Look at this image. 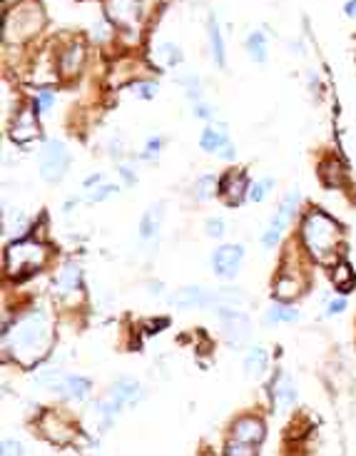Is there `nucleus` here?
<instances>
[{"instance_id": "obj_46", "label": "nucleus", "mask_w": 356, "mask_h": 456, "mask_svg": "<svg viewBox=\"0 0 356 456\" xmlns=\"http://www.w3.org/2000/svg\"><path fill=\"white\" fill-rule=\"evenodd\" d=\"M344 15H346V18H351V20L356 18V0H346V6H344Z\"/></svg>"}, {"instance_id": "obj_29", "label": "nucleus", "mask_w": 356, "mask_h": 456, "mask_svg": "<svg viewBox=\"0 0 356 456\" xmlns=\"http://www.w3.org/2000/svg\"><path fill=\"white\" fill-rule=\"evenodd\" d=\"M177 83L184 88V93H187V97H190L192 102L202 100V80L197 77V72H184V75L177 77Z\"/></svg>"}, {"instance_id": "obj_11", "label": "nucleus", "mask_w": 356, "mask_h": 456, "mask_svg": "<svg viewBox=\"0 0 356 456\" xmlns=\"http://www.w3.org/2000/svg\"><path fill=\"white\" fill-rule=\"evenodd\" d=\"M83 290V267L77 262H65L53 279V292L58 299H72Z\"/></svg>"}, {"instance_id": "obj_20", "label": "nucleus", "mask_w": 356, "mask_h": 456, "mask_svg": "<svg viewBox=\"0 0 356 456\" xmlns=\"http://www.w3.org/2000/svg\"><path fill=\"white\" fill-rule=\"evenodd\" d=\"M83 65H85V48L80 42H72V45H67V48L60 53L58 68L63 77H75L77 72L83 70Z\"/></svg>"}, {"instance_id": "obj_31", "label": "nucleus", "mask_w": 356, "mask_h": 456, "mask_svg": "<svg viewBox=\"0 0 356 456\" xmlns=\"http://www.w3.org/2000/svg\"><path fill=\"white\" fill-rule=\"evenodd\" d=\"M65 374H63V369H55V367H45V369H38L35 374H33V379L38 382L40 386H45V389H53L60 384V379H63Z\"/></svg>"}, {"instance_id": "obj_35", "label": "nucleus", "mask_w": 356, "mask_h": 456, "mask_svg": "<svg viewBox=\"0 0 356 456\" xmlns=\"http://www.w3.org/2000/svg\"><path fill=\"white\" fill-rule=\"evenodd\" d=\"M334 285L339 287V290L349 292L351 285H354V269H351L349 265H337L334 267Z\"/></svg>"}, {"instance_id": "obj_14", "label": "nucleus", "mask_w": 356, "mask_h": 456, "mask_svg": "<svg viewBox=\"0 0 356 456\" xmlns=\"http://www.w3.org/2000/svg\"><path fill=\"white\" fill-rule=\"evenodd\" d=\"M55 391H58V397L67 399V402H85L92 394V382L80 374H65L55 386Z\"/></svg>"}, {"instance_id": "obj_1", "label": "nucleus", "mask_w": 356, "mask_h": 456, "mask_svg": "<svg viewBox=\"0 0 356 456\" xmlns=\"http://www.w3.org/2000/svg\"><path fill=\"white\" fill-rule=\"evenodd\" d=\"M6 337V354H10L20 367H35L50 354L55 342L53 320L45 309H30L13 322V327L3 329Z\"/></svg>"}, {"instance_id": "obj_8", "label": "nucleus", "mask_w": 356, "mask_h": 456, "mask_svg": "<svg viewBox=\"0 0 356 456\" xmlns=\"http://www.w3.org/2000/svg\"><path fill=\"white\" fill-rule=\"evenodd\" d=\"M299 202H302V192H299V187H291V190L284 195V200H282L280 210L274 212V217H272V222H269V227L264 230V235H261V244H264L267 249H272L274 244L280 242V237L284 235L286 227H289L291 217L297 214Z\"/></svg>"}, {"instance_id": "obj_33", "label": "nucleus", "mask_w": 356, "mask_h": 456, "mask_svg": "<svg viewBox=\"0 0 356 456\" xmlns=\"http://www.w3.org/2000/svg\"><path fill=\"white\" fill-rule=\"evenodd\" d=\"M272 187H274V180L272 178H261V180H257V182L250 184V192H247V197H250L254 205H259V202H264L269 197Z\"/></svg>"}, {"instance_id": "obj_17", "label": "nucleus", "mask_w": 356, "mask_h": 456, "mask_svg": "<svg viewBox=\"0 0 356 456\" xmlns=\"http://www.w3.org/2000/svg\"><path fill=\"white\" fill-rule=\"evenodd\" d=\"M110 397H113L122 409L132 407V404H137L143 399V386H140L137 379H132V377H120V379L113 382V386H110Z\"/></svg>"}, {"instance_id": "obj_44", "label": "nucleus", "mask_w": 356, "mask_h": 456, "mask_svg": "<svg viewBox=\"0 0 356 456\" xmlns=\"http://www.w3.org/2000/svg\"><path fill=\"white\" fill-rule=\"evenodd\" d=\"M120 175H122V180H125L127 184H135V182H137L135 172H132V170H130V167H127V165H122V167H120Z\"/></svg>"}, {"instance_id": "obj_9", "label": "nucleus", "mask_w": 356, "mask_h": 456, "mask_svg": "<svg viewBox=\"0 0 356 456\" xmlns=\"http://www.w3.org/2000/svg\"><path fill=\"white\" fill-rule=\"evenodd\" d=\"M38 427H40L42 437L55 446H67L70 441H75V427L67 421L65 414H60L55 409H48V411L40 416Z\"/></svg>"}, {"instance_id": "obj_6", "label": "nucleus", "mask_w": 356, "mask_h": 456, "mask_svg": "<svg viewBox=\"0 0 356 456\" xmlns=\"http://www.w3.org/2000/svg\"><path fill=\"white\" fill-rule=\"evenodd\" d=\"M70 162H72V155L67 150V145L63 140H55L53 137L40 150V162H38L40 178L50 184H58L67 175V170H70Z\"/></svg>"}, {"instance_id": "obj_4", "label": "nucleus", "mask_w": 356, "mask_h": 456, "mask_svg": "<svg viewBox=\"0 0 356 456\" xmlns=\"http://www.w3.org/2000/svg\"><path fill=\"white\" fill-rule=\"evenodd\" d=\"M45 23V15H42V8L33 0H25V3H18L13 10L6 13V23H3V38L6 42H20L30 40L33 36H38Z\"/></svg>"}, {"instance_id": "obj_26", "label": "nucleus", "mask_w": 356, "mask_h": 456, "mask_svg": "<svg viewBox=\"0 0 356 456\" xmlns=\"http://www.w3.org/2000/svg\"><path fill=\"white\" fill-rule=\"evenodd\" d=\"M182 48L175 45V42H160V45H154L152 50V60L157 63L160 68H175L182 63Z\"/></svg>"}, {"instance_id": "obj_37", "label": "nucleus", "mask_w": 356, "mask_h": 456, "mask_svg": "<svg viewBox=\"0 0 356 456\" xmlns=\"http://www.w3.org/2000/svg\"><path fill=\"white\" fill-rule=\"evenodd\" d=\"M204 232H207V237L212 239H222L227 235V222L225 217H209L204 222Z\"/></svg>"}, {"instance_id": "obj_2", "label": "nucleus", "mask_w": 356, "mask_h": 456, "mask_svg": "<svg viewBox=\"0 0 356 456\" xmlns=\"http://www.w3.org/2000/svg\"><path fill=\"white\" fill-rule=\"evenodd\" d=\"M302 239L307 252L319 265H332L339 242H341V230H339L337 219H332L327 212L314 210L302 222Z\"/></svg>"}, {"instance_id": "obj_21", "label": "nucleus", "mask_w": 356, "mask_h": 456, "mask_svg": "<svg viewBox=\"0 0 356 456\" xmlns=\"http://www.w3.org/2000/svg\"><path fill=\"white\" fill-rule=\"evenodd\" d=\"M269 369V352L261 347V344H257V347H252L250 352H247V356H244V374L250 377V379H261L264 374H267Z\"/></svg>"}, {"instance_id": "obj_47", "label": "nucleus", "mask_w": 356, "mask_h": 456, "mask_svg": "<svg viewBox=\"0 0 356 456\" xmlns=\"http://www.w3.org/2000/svg\"><path fill=\"white\" fill-rule=\"evenodd\" d=\"M100 182H102V175H90V178L85 180V190H92V187Z\"/></svg>"}, {"instance_id": "obj_43", "label": "nucleus", "mask_w": 356, "mask_h": 456, "mask_svg": "<svg viewBox=\"0 0 356 456\" xmlns=\"http://www.w3.org/2000/svg\"><path fill=\"white\" fill-rule=\"evenodd\" d=\"M346 309V299L344 297H334L332 302L327 304V317H334V314H341Z\"/></svg>"}, {"instance_id": "obj_18", "label": "nucleus", "mask_w": 356, "mask_h": 456, "mask_svg": "<svg viewBox=\"0 0 356 456\" xmlns=\"http://www.w3.org/2000/svg\"><path fill=\"white\" fill-rule=\"evenodd\" d=\"M250 297L244 294L237 287H225V290H209L207 292V307L204 309H217V307H247Z\"/></svg>"}, {"instance_id": "obj_30", "label": "nucleus", "mask_w": 356, "mask_h": 456, "mask_svg": "<svg viewBox=\"0 0 356 456\" xmlns=\"http://www.w3.org/2000/svg\"><path fill=\"white\" fill-rule=\"evenodd\" d=\"M115 195H120V184L100 182V184H95V187L88 192V197H85V200H88L90 205H97V202H105V200H110V197H115Z\"/></svg>"}, {"instance_id": "obj_5", "label": "nucleus", "mask_w": 356, "mask_h": 456, "mask_svg": "<svg viewBox=\"0 0 356 456\" xmlns=\"http://www.w3.org/2000/svg\"><path fill=\"white\" fill-rule=\"evenodd\" d=\"M264 441V424L257 416H242L232 427V439L227 441V456H252L257 454V446Z\"/></svg>"}, {"instance_id": "obj_36", "label": "nucleus", "mask_w": 356, "mask_h": 456, "mask_svg": "<svg viewBox=\"0 0 356 456\" xmlns=\"http://www.w3.org/2000/svg\"><path fill=\"white\" fill-rule=\"evenodd\" d=\"M157 93H160V85L152 83V80H137V83H132V95L140 97V100H152V97H157Z\"/></svg>"}, {"instance_id": "obj_16", "label": "nucleus", "mask_w": 356, "mask_h": 456, "mask_svg": "<svg viewBox=\"0 0 356 456\" xmlns=\"http://www.w3.org/2000/svg\"><path fill=\"white\" fill-rule=\"evenodd\" d=\"M229 143H232L229 127H227L225 123H217V125L209 123L202 130V135H200V148L209 155H220V150L227 148Z\"/></svg>"}, {"instance_id": "obj_10", "label": "nucleus", "mask_w": 356, "mask_h": 456, "mask_svg": "<svg viewBox=\"0 0 356 456\" xmlns=\"http://www.w3.org/2000/svg\"><path fill=\"white\" fill-rule=\"evenodd\" d=\"M244 262L242 244H222L212 252V272L220 279H234Z\"/></svg>"}, {"instance_id": "obj_40", "label": "nucleus", "mask_w": 356, "mask_h": 456, "mask_svg": "<svg viewBox=\"0 0 356 456\" xmlns=\"http://www.w3.org/2000/svg\"><path fill=\"white\" fill-rule=\"evenodd\" d=\"M160 150H162V140H160V137H149L147 145H145V152L140 155V157H143V160H147V162H154L157 157H160Z\"/></svg>"}, {"instance_id": "obj_24", "label": "nucleus", "mask_w": 356, "mask_h": 456, "mask_svg": "<svg viewBox=\"0 0 356 456\" xmlns=\"http://www.w3.org/2000/svg\"><path fill=\"white\" fill-rule=\"evenodd\" d=\"M247 55H250L252 63H257V65L267 63L269 40H267V33H264V30H254V33L247 36Z\"/></svg>"}, {"instance_id": "obj_7", "label": "nucleus", "mask_w": 356, "mask_h": 456, "mask_svg": "<svg viewBox=\"0 0 356 456\" xmlns=\"http://www.w3.org/2000/svg\"><path fill=\"white\" fill-rule=\"evenodd\" d=\"M217 320L222 324V337L232 349H244L252 339V320L237 307H217Z\"/></svg>"}, {"instance_id": "obj_13", "label": "nucleus", "mask_w": 356, "mask_h": 456, "mask_svg": "<svg viewBox=\"0 0 356 456\" xmlns=\"http://www.w3.org/2000/svg\"><path fill=\"white\" fill-rule=\"evenodd\" d=\"M297 399H299L297 382L291 379V377H289L286 372H280L277 377H274V382H272V402H274V409H277L280 414H284V411L294 409Z\"/></svg>"}, {"instance_id": "obj_27", "label": "nucleus", "mask_w": 356, "mask_h": 456, "mask_svg": "<svg viewBox=\"0 0 356 456\" xmlns=\"http://www.w3.org/2000/svg\"><path fill=\"white\" fill-rule=\"evenodd\" d=\"M302 292V282H299L294 274L284 272L277 282H274V297L277 299H282V302H289V299H294V297Z\"/></svg>"}, {"instance_id": "obj_19", "label": "nucleus", "mask_w": 356, "mask_h": 456, "mask_svg": "<svg viewBox=\"0 0 356 456\" xmlns=\"http://www.w3.org/2000/svg\"><path fill=\"white\" fill-rule=\"evenodd\" d=\"M207 292L200 285H190L177 290L172 297H170V304L175 309H195V307H207Z\"/></svg>"}, {"instance_id": "obj_15", "label": "nucleus", "mask_w": 356, "mask_h": 456, "mask_svg": "<svg viewBox=\"0 0 356 456\" xmlns=\"http://www.w3.org/2000/svg\"><path fill=\"white\" fill-rule=\"evenodd\" d=\"M247 192H250V182H247V175H244V172L232 170L220 178V195L225 197V202L232 205V207L239 205Z\"/></svg>"}, {"instance_id": "obj_23", "label": "nucleus", "mask_w": 356, "mask_h": 456, "mask_svg": "<svg viewBox=\"0 0 356 456\" xmlns=\"http://www.w3.org/2000/svg\"><path fill=\"white\" fill-rule=\"evenodd\" d=\"M299 309L297 307H289L286 302H274V304H269V309L264 312V322L267 324H272V327H277V324H294V322H299Z\"/></svg>"}, {"instance_id": "obj_25", "label": "nucleus", "mask_w": 356, "mask_h": 456, "mask_svg": "<svg viewBox=\"0 0 356 456\" xmlns=\"http://www.w3.org/2000/svg\"><path fill=\"white\" fill-rule=\"evenodd\" d=\"M207 36H209V50H212L214 63L220 68L227 65V50H225V38H222V28L217 18H209L207 23Z\"/></svg>"}, {"instance_id": "obj_32", "label": "nucleus", "mask_w": 356, "mask_h": 456, "mask_svg": "<svg viewBox=\"0 0 356 456\" xmlns=\"http://www.w3.org/2000/svg\"><path fill=\"white\" fill-rule=\"evenodd\" d=\"M3 225H6V235H18L28 227V219L20 210H6L3 214Z\"/></svg>"}, {"instance_id": "obj_28", "label": "nucleus", "mask_w": 356, "mask_h": 456, "mask_svg": "<svg viewBox=\"0 0 356 456\" xmlns=\"http://www.w3.org/2000/svg\"><path fill=\"white\" fill-rule=\"evenodd\" d=\"M220 192V180L214 178V175H202V178L197 180V184H195V197L200 202H207V200H212L214 195Z\"/></svg>"}, {"instance_id": "obj_34", "label": "nucleus", "mask_w": 356, "mask_h": 456, "mask_svg": "<svg viewBox=\"0 0 356 456\" xmlns=\"http://www.w3.org/2000/svg\"><path fill=\"white\" fill-rule=\"evenodd\" d=\"M321 180L329 184V187H337L339 182H341V175H344V167L339 165L337 160H327L324 165H321Z\"/></svg>"}, {"instance_id": "obj_41", "label": "nucleus", "mask_w": 356, "mask_h": 456, "mask_svg": "<svg viewBox=\"0 0 356 456\" xmlns=\"http://www.w3.org/2000/svg\"><path fill=\"white\" fill-rule=\"evenodd\" d=\"M23 444L15 441V439H3V444H0V454L3 456H15V454H23Z\"/></svg>"}, {"instance_id": "obj_39", "label": "nucleus", "mask_w": 356, "mask_h": 456, "mask_svg": "<svg viewBox=\"0 0 356 456\" xmlns=\"http://www.w3.org/2000/svg\"><path fill=\"white\" fill-rule=\"evenodd\" d=\"M192 115L200 120H207V123H212L214 118H217V110H214V105H209V102L204 100H197L195 105H192Z\"/></svg>"}, {"instance_id": "obj_38", "label": "nucleus", "mask_w": 356, "mask_h": 456, "mask_svg": "<svg viewBox=\"0 0 356 456\" xmlns=\"http://www.w3.org/2000/svg\"><path fill=\"white\" fill-rule=\"evenodd\" d=\"M55 100H58V95H55L53 90H48V88L38 90V95H35V110H38V113H48L50 107L55 105Z\"/></svg>"}, {"instance_id": "obj_12", "label": "nucleus", "mask_w": 356, "mask_h": 456, "mask_svg": "<svg viewBox=\"0 0 356 456\" xmlns=\"http://www.w3.org/2000/svg\"><path fill=\"white\" fill-rule=\"evenodd\" d=\"M40 135V125H38V110L33 107H20L15 113V123L10 125V140L15 145H28Z\"/></svg>"}, {"instance_id": "obj_22", "label": "nucleus", "mask_w": 356, "mask_h": 456, "mask_svg": "<svg viewBox=\"0 0 356 456\" xmlns=\"http://www.w3.org/2000/svg\"><path fill=\"white\" fill-rule=\"evenodd\" d=\"M162 214H165L162 205H149V207L145 210L143 219H140V227H137L143 242H152V239L157 237V232H160V227H162Z\"/></svg>"}, {"instance_id": "obj_3", "label": "nucleus", "mask_w": 356, "mask_h": 456, "mask_svg": "<svg viewBox=\"0 0 356 456\" xmlns=\"http://www.w3.org/2000/svg\"><path fill=\"white\" fill-rule=\"evenodd\" d=\"M50 249L40 239H15L6 249V272L13 279H25L48 265Z\"/></svg>"}, {"instance_id": "obj_42", "label": "nucleus", "mask_w": 356, "mask_h": 456, "mask_svg": "<svg viewBox=\"0 0 356 456\" xmlns=\"http://www.w3.org/2000/svg\"><path fill=\"white\" fill-rule=\"evenodd\" d=\"M110 36H113V30H110V25H107V23H95V25H92V38H95L97 42H105Z\"/></svg>"}, {"instance_id": "obj_45", "label": "nucleus", "mask_w": 356, "mask_h": 456, "mask_svg": "<svg viewBox=\"0 0 356 456\" xmlns=\"http://www.w3.org/2000/svg\"><path fill=\"white\" fill-rule=\"evenodd\" d=\"M162 290H165V285H162V282H149V285H147L149 297H162Z\"/></svg>"}]
</instances>
